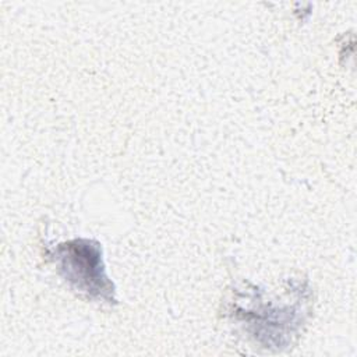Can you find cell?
<instances>
[{
	"label": "cell",
	"mask_w": 357,
	"mask_h": 357,
	"mask_svg": "<svg viewBox=\"0 0 357 357\" xmlns=\"http://www.w3.org/2000/svg\"><path fill=\"white\" fill-rule=\"evenodd\" d=\"M50 257L71 287L93 300L116 303L114 286L106 276L99 243L88 238L70 240L57 244Z\"/></svg>",
	"instance_id": "cell-1"
}]
</instances>
